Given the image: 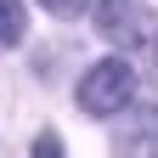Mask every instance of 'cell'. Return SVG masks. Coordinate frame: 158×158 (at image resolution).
<instances>
[{"label":"cell","mask_w":158,"mask_h":158,"mask_svg":"<svg viewBox=\"0 0 158 158\" xmlns=\"http://www.w3.org/2000/svg\"><path fill=\"white\" fill-rule=\"evenodd\" d=\"M40 6H45L51 17H62V23H73V17H85V11H90V0H40Z\"/></svg>","instance_id":"5b68a950"},{"label":"cell","mask_w":158,"mask_h":158,"mask_svg":"<svg viewBox=\"0 0 158 158\" xmlns=\"http://www.w3.org/2000/svg\"><path fill=\"white\" fill-rule=\"evenodd\" d=\"M147 73H152V85H158V34L147 40Z\"/></svg>","instance_id":"52a82bcc"},{"label":"cell","mask_w":158,"mask_h":158,"mask_svg":"<svg viewBox=\"0 0 158 158\" xmlns=\"http://www.w3.org/2000/svg\"><path fill=\"white\" fill-rule=\"evenodd\" d=\"M124 152H130V158H158V107H130Z\"/></svg>","instance_id":"3957f363"},{"label":"cell","mask_w":158,"mask_h":158,"mask_svg":"<svg viewBox=\"0 0 158 158\" xmlns=\"http://www.w3.org/2000/svg\"><path fill=\"white\" fill-rule=\"evenodd\" d=\"M28 158H68V152H62V135H56V130H40V135H34V152H28Z\"/></svg>","instance_id":"8992f818"},{"label":"cell","mask_w":158,"mask_h":158,"mask_svg":"<svg viewBox=\"0 0 158 158\" xmlns=\"http://www.w3.org/2000/svg\"><path fill=\"white\" fill-rule=\"evenodd\" d=\"M23 34H28V6L23 0H0V51L23 45Z\"/></svg>","instance_id":"277c9868"},{"label":"cell","mask_w":158,"mask_h":158,"mask_svg":"<svg viewBox=\"0 0 158 158\" xmlns=\"http://www.w3.org/2000/svg\"><path fill=\"white\" fill-rule=\"evenodd\" d=\"M90 11H96V34H102L107 45H118V51H141L158 34L147 0H96Z\"/></svg>","instance_id":"7a4b0ae2"},{"label":"cell","mask_w":158,"mask_h":158,"mask_svg":"<svg viewBox=\"0 0 158 158\" xmlns=\"http://www.w3.org/2000/svg\"><path fill=\"white\" fill-rule=\"evenodd\" d=\"M73 102H79V113H85V118L130 113V102H135V68L124 62V56H102V62H90L85 73H79Z\"/></svg>","instance_id":"6da1fadb"}]
</instances>
